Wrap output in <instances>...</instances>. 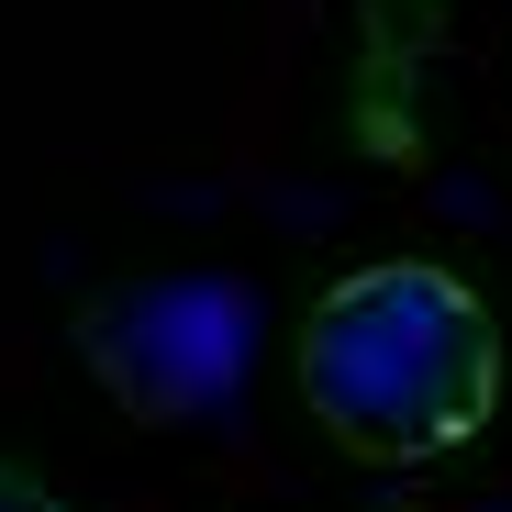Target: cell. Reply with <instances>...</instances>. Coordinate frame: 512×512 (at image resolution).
I'll list each match as a JSON object with an SVG mask.
<instances>
[{
    "label": "cell",
    "instance_id": "cell-3",
    "mask_svg": "<svg viewBox=\"0 0 512 512\" xmlns=\"http://www.w3.org/2000/svg\"><path fill=\"white\" fill-rule=\"evenodd\" d=\"M0 512H67V501H56L34 468H12V457H0Z\"/></svg>",
    "mask_w": 512,
    "mask_h": 512
},
{
    "label": "cell",
    "instance_id": "cell-1",
    "mask_svg": "<svg viewBox=\"0 0 512 512\" xmlns=\"http://www.w3.org/2000/svg\"><path fill=\"white\" fill-rule=\"evenodd\" d=\"M301 390L357 468H435L501 412V323L457 268L379 256L301 312Z\"/></svg>",
    "mask_w": 512,
    "mask_h": 512
},
{
    "label": "cell",
    "instance_id": "cell-2",
    "mask_svg": "<svg viewBox=\"0 0 512 512\" xmlns=\"http://www.w3.org/2000/svg\"><path fill=\"white\" fill-rule=\"evenodd\" d=\"M78 357L134 423H201L245 379V290L234 279H123L78 301Z\"/></svg>",
    "mask_w": 512,
    "mask_h": 512
}]
</instances>
